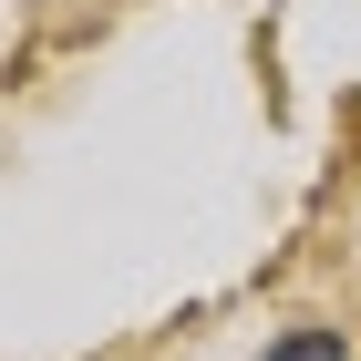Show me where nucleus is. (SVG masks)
I'll list each match as a JSON object with an SVG mask.
<instances>
[{
	"mask_svg": "<svg viewBox=\"0 0 361 361\" xmlns=\"http://www.w3.org/2000/svg\"><path fill=\"white\" fill-rule=\"evenodd\" d=\"M269 361H351V351H341V331H289Z\"/></svg>",
	"mask_w": 361,
	"mask_h": 361,
	"instance_id": "f257e3e1",
	"label": "nucleus"
}]
</instances>
